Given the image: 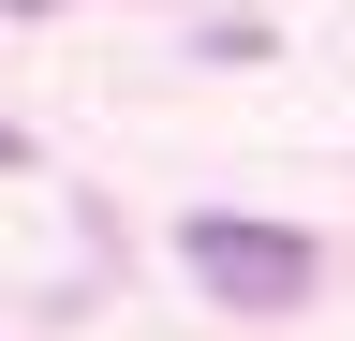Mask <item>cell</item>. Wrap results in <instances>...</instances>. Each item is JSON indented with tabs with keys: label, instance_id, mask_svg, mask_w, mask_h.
<instances>
[{
	"label": "cell",
	"instance_id": "obj_1",
	"mask_svg": "<svg viewBox=\"0 0 355 341\" xmlns=\"http://www.w3.org/2000/svg\"><path fill=\"white\" fill-rule=\"evenodd\" d=\"M178 267H193L222 312H296V297L326 282V252H311L296 223H237V208H193V223H178Z\"/></svg>",
	"mask_w": 355,
	"mask_h": 341
},
{
	"label": "cell",
	"instance_id": "obj_2",
	"mask_svg": "<svg viewBox=\"0 0 355 341\" xmlns=\"http://www.w3.org/2000/svg\"><path fill=\"white\" fill-rule=\"evenodd\" d=\"M15 163H30V134H0V178H15Z\"/></svg>",
	"mask_w": 355,
	"mask_h": 341
}]
</instances>
